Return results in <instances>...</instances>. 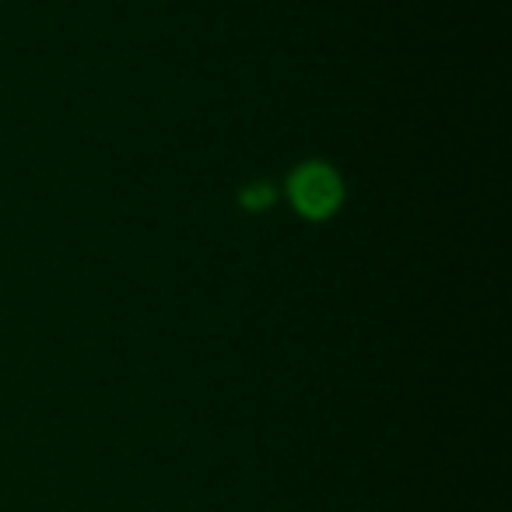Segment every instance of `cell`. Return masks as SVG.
Masks as SVG:
<instances>
[{"instance_id": "cell-1", "label": "cell", "mask_w": 512, "mask_h": 512, "mask_svg": "<svg viewBox=\"0 0 512 512\" xmlns=\"http://www.w3.org/2000/svg\"><path fill=\"white\" fill-rule=\"evenodd\" d=\"M288 193H292V204L299 207L306 218H327L341 204V176H337L330 165L309 162L302 169H295V176L288 179Z\"/></svg>"}, {"instance_id": "cell-2", "label": "cell", "mask_w": 512, "mask_h": 512, "mask_svg": "<svg viewBox=\"0 0 512 512\" xmlns=\"http://www.w3.org/2000/svg\"><path fill=\"white\" fill-rule=\"evenodd\" d=\"M271 200H274V193L267 183H253V186H246V193H242V204L246 207H267Z\"/></svg>"}]
</instances>
